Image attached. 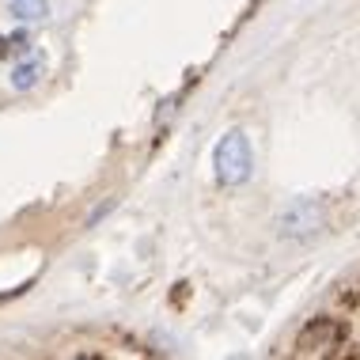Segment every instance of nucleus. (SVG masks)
Returning a JSON list of instances; mask_svg holds the SVG:
<instances>
[{
	"label": "nucleus",
	"mask_w": 360,
	"mask_h": 360,
	"mask_svg": "<svg viewBox=\"0 0 360 360\" xmlns=\"http://www.w3.org/2000/svg\"><path fill=\"white\" fill-rule=\"evenodd\" d=\"M114 205H118V201H114V198H106V201H99V209H91V212H87V228H95V224H99L103 217H106V212H114Z\"/></svg>",
	"instance_id": "6"
},
{
	"label": "nucleus",
	"mask_w": 360,
	"mask_h": 360,
	"mask_svg": "<svg viewBox=\"0 0 360 360\" xmlns=\"http://www.w3.org/2000/svg\"><path fill=\"white\" fill-rule=\"evenodd\" d=\"M212 179L224 190H239L255 179V141L243 125L224 129L212 144Z\"/></svg>",
	"instance_id": "1"
},
{
	"label": "nucleus",
	"mask_w": 360,
	"mask_h": 360,
	"mask_svg": "<svg viewBox=\"0 0 360 360\" xmlns=\"http://www.w3.org/2000/svg\"><path fill=\"white\" fill-rule=\"evenodd\" d=\"M53 15L50 0H8V19L19 27H38Z\"/></svg>",
	"instance_id": "4"
},
{
	"label": "nucleus",
	"mask_w": 360,
	"mask_h": 360,
	"mask_svg": "<svg viewBox=\"0 0 360 360\" xmlns=\"http://www.w3.org/2000/svg\"><path fill=\"white\" fill-rule=\"evenodd\" d=\"M34 50V27H12V31H0V65H12L15 57Z\"/></svg>",
	"instance_id": "5"
},
{
	"label": "nucleus",
	"mask_w": 360,
	"mask_h": 360,
	"mask_svg": "<svg viewBox=\"0 0 360 360\" xmlns=\"http://www.w3.org/2000/svg\"><path fill=\"white\" fill-rule=\"evenodd\" d=\"M72 360H103V356H95V353H76Z\"/></svg>",
	"instance_id": "7"
},
{
	"label": "nucleus",
	"mask_w": 360,
	"mask_h": 360,
	"mask_svg": "<svg viewBox=\"0 0 360 360\" xmlns=\"http://www.w3.org/2000/svg\"><path fill=\"white\" fill-rule=\"evenodd\" d=\"M46 76H50V53H46L42 46H34L31 53H23L12 61V69H8V87H12L15 95H31L34 87L46 84Z\"/></svg>",
	"instance_id": "3"
},
{
	"label": "nucleus",
	"mask_w": 360,
	"mask_h": 360,
	"mask_svg": "<svg viewBox=\"0 0 360 360\" xmlns=\"http://www.w3.org/2000/svg\"><path fill=\"white\" fill-rule=\"evenodd\" d=\"M323 217H326V209H323V201H315V198L288 201L285 212L277 217V231L285 239H307L323 228Z\"/></svg>",
	"instance_id": "2"
}]
</instances>
